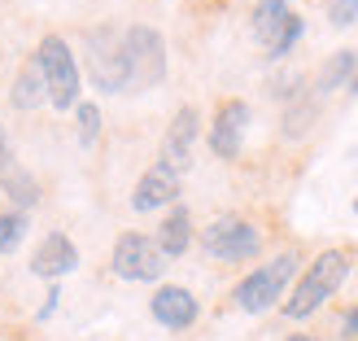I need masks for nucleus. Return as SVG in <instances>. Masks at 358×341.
<instances>
[{
  "instance_id": "19",
  "label": "nucleus",
  "mask_w": 358,
  "mask_h": 341,
  "mask_svg": "<svg viewBox=\"0 0 358 341\" xmlns=\"http://www.w3.org/2000/svg\"><path fill=\"white\" fill-rule=\"evenodd\" d=\"M301 31H306V18H301V13L293 9V13H289V22H284V31L275 35V44L266 48V57H275V62H280V57H289V53H293V44L301 40Z\"/></svg>"
},
{
  "instance_id": "11",
  "label": "nucleus",
  "mask_w": 358,
  "mask_h": 341,
  "mask_svg": "<svg viewBox=\"0 0 358 341\" xmlns=\"http://www.w3.org/2000/svg\"><path fill=\"white\" fill-rule=\"evenodd\" d=\"M175 202H179V175L171 167H162V162H153L131 188V210L136 214L162 210V206H175Z\"/></svg>"
},
{
  "instance_id": "8",
  "label": "nucleus",
  "mask_w": 358,
  "mask_h": 341,
  "mask_svg": "<svg viewBox=\"0 0 358 341\" xmlns=\"http://www.w3.org/2000/svg\"><path fill=\"white\" fill-rule=\"evenodd\" d=\"M196 140H201V110L196 105H179L175 118H171V127L162 136V149H157V162L171 167L175 175H184L192 167V149H196Z\"/></svg>"
},
{
  "instance_id": "13",
  "label": "nucleus",
  "mask_w": 358,
  "mask_h": 341,
  "mask_svg": "<svg viewBox=\"0 0 358 341\" xmlns=\"http://www.w3.org/2000/svg\"><path fill=\"white\" fill-rule=\"evenodd\" d=\"M157 249H162L166 258H179V254H188V245H192V210L188 206H171V214L162 223H157Z\"/></svg>"
},
{
  "instance_id": "22",
  "label": "nucleus",
  "mask_w": 358,
  "mask_h": 341,
  "mask_svg": "<svg viewBox=\"0 0 358 341\" xmlns=\"http://www.w3.org/2000/svg\"><path fill=\"white\" fill-rule=\"evenodd\" d=\"M358 18V0H328V22L332 27H350Z\"/></svg>"
},
{
  "instance_id": "6",
  "label": "nucleus",
  "mask_w": 358,
  "mask_h": 341,
  "mask_svg": "<svg viewBox=\"0 0 358 341\" xmlns=\"http://www.w3.org/2000/svg\"><path fill=\"white\" fill-rule=\"evenodd\" d=\"M87 44V79L101 92H122L127 88V53H122V31L118 27H92L83 35Z\"/></svg>"
},
{
  "instance_id": "17",
  "label": "nucleus",
  "mask_w": 358,
  "mask_h": 341,
  "mask_svg": "<svg viewBox=\"0 0 358 341\" xmlns=\"http://www.w3.org/2000/svg\"><path fill=\"white\" fill-rule=\"evenodd\" d=\"M354 66H358V53H354V48L332 53V57L324 62V70H319V79H315V97L341 92V88L350 83V75H354Z\"/></svg>"
},
{
  "instance_id": "14",
  "label": "nucleus",
  "mask_w": 358,
  "mask_h": 341,
  "mask_svg": "<svg viewBox=\"0 0 358 341\" xmlns=\"http://www.w3.org/2000/svg\"><path fill=\"white\" fill-rule=\"evenodd\" d=\"M9 101L17 105V110H40V105H48V88H44V75H40V66H35V57L13 75Z\"/></svg>"
},
{
  "instance_id": "15",
  "label": "nucleus",
  "mask_w": 358,
  "mask_h": 341,
  "mask_svg": "<svg viewBox=\"0 0 358 341\" xmlns=\"http://www.w3.org/2000/svg\"><path fill=\"white\" fill-rule=\"evenodd\" d=\"M0 188L9 193V202H13V210H31L35 202H40V184H35V175L27 171V167H17V158L13 162H5L0 167Z\"/></svg>"
},
{
  "instance_id": "7",
  "label": "nucleus",
  "mask_w": 358,
  "mask_h": 341,
  "mask_svg": "<svg viewBox=\"0 0 358 341\" xmlns=\"http://www.w3.org/2000/svg\"><path fill=\"white\" fill-rule=\"evenodd\" d=\"M166 254L157 249L153 237H145V232H122V237L114 241L110 249V267H114V276L118 280H136V284H153V280H162L166 272Z\"/></svg>"
},
{
  "instance_id": "26",
  "label": "nucleus",
  "mask_w": 358,
  "mask_h": 341,
  "mask_svg": "<svg viewBox=\"0 0 358 341\" xmlns=\"http://www.w3.org/2000/svg\"><path fill=\"white\" fill-rule=\"evenodd\" d=\"M284 341H319V337H310V333H293V337H284Z\"/></svg>"
},
{
  "instance_id": "16",
  "label": "nucleus",
  "mask_w": 358,
  "mask_h": 341,
  "mask_svg": "<svg viewBox=\"0 0 358 341\" xmlns=\"http://www.w3.org/2000/svg\"><path fill=\"white\" fill-rule=\"evenodd\" d=\"M289 0H258L254 5V13H249V27H254V35H258V44L262 48H271L275 44V35L284 31V22H289Z\"/></svg>"
},
{
  "instance_id": "18",
  "label": "nucleus",
  "mask_w": 358,
  "mask_h": 341,
  "mask_svg": "<svg viewBox=\"0 0 358 341\" xmlns=\"http://www.w3.org/2000/svg\"><path fill=\"white\" fill-rule=\"evenodd\" d=\"M315 114H319V97H310V92H297L293 101H289V110H284V136H306L310 132V123H315Z\"/></svg>"
},
{
  "instance_id": "2",
  "label": "nucleus",
  "mask_w": 358,
  "mask_h": 341,
  "mask_svg": "<svg viewBox=\"0 0 358 341\" xmlns=\"http://www.w3.org/2000/svg\"><path fill=\"white\" fill-rule=\"evenodd\" d=\"M297 263L301 254L297 249H284V254H275L271 263H258L249 276H241V284L231 289V307L245 311V315H266L275 311L284 298H289V284L297 276Z\"/></svg>"
},
{
  "instance_id": "23",
  "label": "nucleus",
  "mask_w": 358,
  "mask_h": 341,
  "mask_svg": "<svg viewBox=\"0 0 358 341\" xmlns=\"http://www.w3.org/2000/svg\"><path fill=\"white\" fill-rule=\"evenodd\" d=\"M358 337V307H345L341 315V341H354Z\"/></svg>"
},
{
  "instance_id": "5",
  "label": "nucleus",
  "mask_w": 358,
  "mask_h": 341,
  "mask_svg": "<svg viewBox=\"0 0 358 341\" xmlns=\"http://www.w3.org/2000/svg\"><path fill=\"white\" fill-rule=\"evenodd\" d=\"M201 249L214 263H249L262 254V232L241 214H219L201 232Z\"/></svg>"
},
{
  "instance_id": "4",
  "label": "nucleus",
  "mask_w": 358,
  "mask_h": 341,
  "mask_svg": "<svg viewBox=\"0 0 358 341\" xmlns=\"http://www.w3.org/2000/svg\"><path fill=\"white\" fill-rule=\"evenodd\" d=\"M122 53H127V88L149 92L166 79V40L162 31H153L145 22H136L122 31Z\"/></svg>"
},
{
  "instance_id": "27",
  "label": "nucleus",
  "mask_w": 358,
  "mask_h": 341,
  "mask_svg": "<svg viewBox=\"0 0 358 341\" xmlns=\"http://www.w3.org/2000/svg\"><path fill=\"white\" fill-rule=\"evenodd\" d=\"M354 214H358V197H354Z\"/></svg>"
},
{
  "instance_id": "21",
  "label": "nucleus",
  "mask_w": 358,
  "mask_h": 341,
  "mask_svg": "<svg viewBox=\"0 0 358 341\" xmlns=\"http://www.w3.org/2000/svg\"><path fill=\"white\" fill-rule=\"evenodd\" d=\"M75 118H79V145H96L101 136V110L92 101H79L75 105Z\"/></svg>"
},
{
  "instance_id": "20",
  "label": "nucleus",
  "mask_w": 358,
  "mask_h": 341,
  "mask_svg": "<svg viewBox=\"0 0 358 341\" xmlns=\"http://www.w3.org/2000/svg\"><path fill=\"white\" fill-rule=\"evenodd\" d=\"M22 237H27V214L22 210H5V214H0V254L17 249Z\"/></svg>"
},
{
  "instance_id": "24",
  "label": "nucleus",
  "mask_w": 358,
  "mask_h": 341,
  "mask_svg": "<svg viewBox=\"0 0 358 341\" xmlns=\"http://www.w3.org/2000/svg\"><path fill=\"white\" fill-rule=\"evenodd\" d=\"M5 162H13V149H9V132L0 127V167H5Z\"/></svg>"
},
{
  "instance_id": "9",
  "label": "nucleus",
  "mask_w": 358,
  "mask_h": 341,
  "mask_svg": "<svg viewBox=\"0 0 358 341\" xmlns=\"http://www.w3.org/2000/svg\"><path fill=\"white\" fill-rule=\"evenodd\" d=\"M245 127H249V105L241 97H227L214 105V118H210V149L214 158H241V145H245Z\"/></svg>"
},
{
  "instance_id": "3",
  "label": "nucleus",
  "mask_w": 358,
  "mask_h": 341,
  "mask_svg": "<svg viewBox=\"0 0 358 341\" xmlns=\"http://www.w3.org/2000/svg\"><path fill=\"white\" fill-rule=\"evenodd\" d=\"M35 66L44 75V88H48V105L52 110H75L79 105V92H83V70L75 62V48H70L62 35H44L35 44Z\"/></svg>"
},
{
  "instance_id": "1",
  "label": "nucleus",
  "mask_w": 358,
  "mask_h": 341,
  "mask_svg": "<svg viewBox=\"0 0 358 341\" xmlns=\"http://www.w3.org/2000/svg\"><path fill=\"white\" fill-rule=\"evenodd\" d=\"M354 267V249L350 245H332V249H319V254L306 263V272L297 276V284L289 289V298L280 302V311L289 319H306L324 307L328 298H336V289L345 284Z\"/></svg>"
},
{
  "instance_id": "25",
  "label": "nucleus",
  "mask_w": 358,
  "mask_h": 341,
  "mask_svg": "<svg viewBox=\"0 0 358 341\" xmlns=\"http://www.w3.org/2000/svg\"><path fill=\"white\" fill-rule=\"evenodd\" d=\"M345 92H350V97H358V66H354V75H350V83H345Z\"/></svg>"
},
{
  "instance_id": "12",
  "label": "nucleus",
  "mask_w": 358,
  "mask_h": 341,
  "mask_svg": "<svg viewBox=\"0 0 358 341\" xmlns=\"http://www.w3.org/2000/svg\"><path fill=\"white\" fill-rule=\"evenodd\" d=\"M75 267H79V249H75V241H70L66 232H48V237L35 245V254H31V272L52 280V284H57L62 276H70Z\"/></svg>"
},
{
  "instance_id": "10",
  "label": "nucleus",
  "mask_w": 358,
  "mask_h": 341,
  "mask_svg": "<svg viewBox=\"0 0 358 341\" xmlns=\"http://www.w3.org/2000/svg\"><path fill=\"white\" fill-rule=\"evenodd\" d=\"M149 315H153L162 328L184 333V328L196 324V315H201V302H196L192 289H184V284H157V293L149 298Z\"/></svg>"
}]
</instances>
